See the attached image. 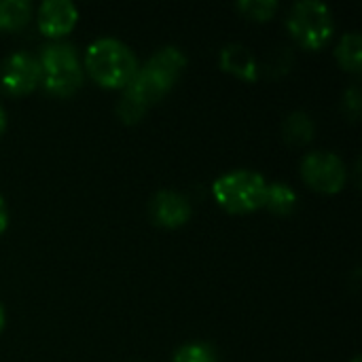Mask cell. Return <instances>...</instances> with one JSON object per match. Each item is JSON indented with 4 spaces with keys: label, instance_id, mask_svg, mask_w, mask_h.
Masks as SVG:
<instances>
[{
    "label": "cell",
    "instance_id": "22",
    "mask_svg": "<svg viewBox=\"0 0 362 362\" xmlns=\"http://www.w3.org/2000/svg\"><path fill=\"white\" fill-rule=\"evenodd\" d=\"M352 362H361V356H356V358H354V361Z\"/></svg>",
    "mask_w": 362,
    "mask_h": 362
},
{
    "label": "cell",
    "instance_id": "16",
    "mask_svg": "<svg viewBox=\"0 0 362 362\" xmlns=\"http://www.w3.org/2000/svg\"><path fill=\"white\" fill-rule=\"evenodd\" d=\"M174 362H218L216 352L208 344H187L174 352Z\"/></svg>",
    "mask_w": 362,
    "mask_h": 362
},
{
    "label": "cell",
    "instance_id": "11",
    "mask_svg": "<svg viewBox=\"0 0 362 362\" xmlns=\"http://www.w3.org/2000/svg\"><path fill=\"white\" fill-rule=\"evenodd\" d=\"M269 212L278 214V216H286L295 210L297 206V193L286 185V182H274L267 185V193H265V204H263Z\"/></svg>",
    "mask_w": 362,
    "mask_h": 362
},
{
    "label": "cell",
    "instance_id": "18",
    "mask_svg": "<svg viewBox=\"0 0 362 362\" xmlns=\"http://www.w3.org/2000/svg\"><path fill=\"white\" fill-rule=\"evenodd\" d=\"M346 106L352 110V117L356 119L358 112H361V91H358V87H352V89L346 93Z\"/></svg>",
    "mask_w": 362,
    "mask_h": 362
},
{
    "label": "cell",
    "instance_id": "5",
    "mask_svg": "<svg viewBox=\"0 0 362 362\" xmlns=\"http://www.w3.org/2000/svg\"><path fill=\"white\" fill-rule=\"evenodd\" d=\"M288 30L295 40L312 51L322 49L335 30L331 8L320 0H301L288 13Z\"/></svg>",
    "mask_w": 362,
    "mask_h": 362
},
{
    "label": "cell",
    "instance_id": "10",
    "mask_svg": "<svg viewBox=\"0 0 362 362\" xmlns=\"http://www.w3.org/2000/svg\"><path fill=\"white\" fill-rule=\"evenodd\" d=\"M221 68L235 74L238 78H244L250 83H255L259 78V64H257L255 53L240 42H231V45L223 47Z\"/></svg>",
    "mask_w": 362,
    "mask_h": 362
},
{
    "label": "cell",
    "instance_id": "6",
    "mask_svg": "<svg viewBox=\"0 0 362 362\" xmlns=\"http://www.w3.org/2000/svg\"><path fill=\"white\" fill-rule=\"evenodd\" d=\"M301 176L314 191L333 195L346 187L348 170L339 155L329 151H314L303 157Z\"/></svg>",
    "mask_w": 362,
    "mask_h": 362
},
{
    "label": "cell",
    "instance_id": "19",
    "mask_svg": "<svg viewBox=\"0 0 362 362\" xmlns=\"http://www.w3.org/2000/svg\"><path fill=\"white\" fill-rule=\"evenodd\" d=\"M6 227H8V210H6V202L0 195V235L6 231Z\"/></svg>",
    "mask_w": 362,
    "mask_h": 362
},
{
    "label": "cell",
    "instance_id": "20",
    "mask_svg": "<svg viewBox=\"0 0 362 362\" xmlns=\"http://www.w3.org/2000/svg\"><path fill=\"white\" fill-rule=\"evenodd\" d=\"M4 129H6V112H4V108L0 106V136H2Z\"/></svg>",
    "mask_w": 362,
    "mask_h": 362
},
{
    "label": "cell",
    "instance_id": "13",
    "mask_svg": "<svg viewBox=\"0 0 362 362\" xmlns=\"http://www.w3.org/2000/svg\"><path fill=\"white\" fill-rule=\"evenodd\" d=\"M282 136L291 144H308L314 138V121L305 112H293L282 123Z\"/></svg>",
    "mask_w": 362,
    "mask_h": 362
},
{
    "label": "cell",
    "instance_id": "9",
    "mask_svg": "<svg viewBox=\"0 0 362 362\" xmlns=\"http://www.w3.org/2000/svg\"><path fill=\"white\" fill-rule=\"evenodd\" d=\"M76 19L78 8L70 0H47L38 8V28L51 38L70 34L76 25Z\"/></svg>",
    "mask_w": 362,
    "mask_h": 362
},
{
    "label": "cell",
    "instance_id": "2",
    "mask_svg": "<svg viewBox=\"0 0 362 362\" xmlns=\"http://www.w3.org/2000/svg\"><path fill=\"white\" fill-rule=\"evenodd\" d=\"M85 68L104 89H125L138 70L134 51L117 38H98L87 47Z\"/></svg>",
    "mask_w": 362,
    "mask_h": 362
},
{
    "label": "cell",
    "instance_id": "15",
    "mask_svg": "<svg viewBox=\"0 0 362 362\" xmlns=\"http://www.w3.org/2000/svg\"><path fill=\"white\" fill-rule=\"evenodd\" d=\"M235 6L240 13H244L248 19H255V21H267L278 11L276 0H240Z\"/></svg>",
    "mask_w": 362,
    "mask_h": 362
},
{
    "label": "cell",
    "instance_id": "3",
    "mask_svg": "<svg viewBox=\"0 0 362 362\" xmlns=\"http://www.w3.org/2000/svg\"><path fill=\"white\" fill-rule=\"evenodd\" d=\"M267 180L252 170H233L223 174L212 185L216 204L231 214H248L265 204Z\"/></svg>",
    "mask_w": 362,
    "mask_h": 362
},
{
    "label": "cell",
    "instance_id": "7",
    "mask_svg": "<svg viewBox=\"0 0 362 362\" xmlns=\"http://www.w3.org/2000/svg\"><path fill=\"white\" fill-rule=\"evenodd\" d=\"M40 83V64L25 51L11 53L0 64V89L8 95H28Z\"/></svg>",
    "mask_w": 362,
    "mask_h": 362
},
{
    "label": "cell",
    "instance_id": "1",
    "mask_svg": "<svg viewBox=\"0 0 362 362\" xmlns=\"http://www.w3.org/2000/svg\"><path fill=\"white\" fill-rule=\"evenodd\" d=\"M185 68V53L176 47H163L142 68L136 70L123 93L142 104L144 108H151L176 85Z\"/></svg>",
    "mask_w": 362,
    "mask_h": 362
},
{
    "label": "cell",
    "instance_id": "4",
    "mask_svg": "<svg viewBox=\"0 0 362 362\" xmlns=\"http://www.w3.org/2000/svg\"><path fill=\"white\" fill-rule=\"evenodd\" d=\"M40 83L59 98L72 95L83 85V68L76 49L68 42H51L40 49Z\"/></svg>",
    "mask_w": 362,
    "mask_h": 362
},
{
    "label": "cell",
    "instance_id": "12",
    "mask_svg": "<svg viewBox=\"0 0 362 362\" xmlns=\"http://www.w3.org/2000/svg\"><path fill=\"white\" fill-rule=\"evenodd\" d=\"M335 57L341 64L344 70L350 72H361L362 62V36L358 32H348L344 34V38L339 40L337 49H335Z\"/></svg>",
    "mask_w": 362,
    "mask_h": 362
},
{
    "label": "cell",
    "instance_id": "8",
    "mask_svg": "<svg viewBox=\"0 0 362 362\" xmlns=\"http://www.w3.org/2000/svg\"><path fill=\"white\" fill-rule=\"evenodd\" d=\"M148 212L155 225L165 227V229H176V227H182L191 218L193 208H191V202L182 193L159 191L151 199Z\"/></svg>",
    "mask_w": 362,
    "mask_h": 362
},
{
    "label": "cell",
    "instance_id": "21",
    "mask_svg": "<svg viewBox=\"0 0 362 362\" xmlns=\"http://www.w3.org/2000/svg\"><path fill=\"white\" fill-rule=\"evenodd\" d=\"M4 322H6V316H4V308L0 305V333H2V329H4Z\"/></svg>",
    "mask_w": 362,
    "mask_h": 362
},
{
    "label": "cell",
    "instance_id": "14",
    "mask_svg": "<svg viewBox=\"0 0 362 362\" xmlns=\"http://www.w3.org/2000/svg\"><path fill=\"white\" fill-rule=\"evenodd\" d=\"M30 15L32 4L28 0H0V30H19Z\"/></svg>",
    "mask_w": 362,
    "mask_h": 362
},
{
    "label": "cell",
    "instance_id": "17",
    "mask_svg": "<svg viewBox=\"0 0 362 362\" xmlns=\"http://www.w3.org/2000/svg\"><path fill=\"white\" fill-rule=\"evenodd\" d=\"M146 110L148 108H144L142 104H138L136 100H132L129 95H121V100H119V104H117V115H119V119L123 121V123H127V125H134V123H138L144 115H146Z\"/></svg>",
    "mask_w": 362,
    "mask_h": 362
}]
</instances>
